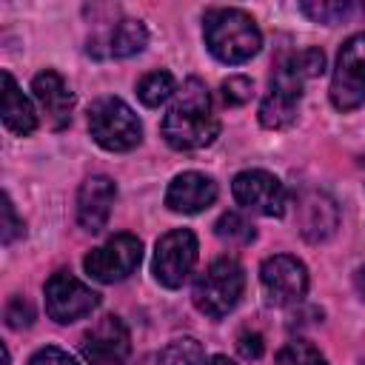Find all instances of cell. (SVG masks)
<instances>
[{
    "mask_svg": "<svg viewBox=\"0 0 365 365\" xmlns=\"http://www.w3.org/2000/svg\"><path fill=\"white\" fill-rule=\"evenodd\" d=\"M325 71V54L319 48H302L285 54L271 77V88L259 103V123L265 128H285L297 120V108L302 100V86L311 77Z\"/></svg>",
    "mask_w": 365,
    "mask_h": 365,
    "instance_id": "6da1fadb",
    "label": "cell"
},
{
    "mask_svg": "<svg viewBox=\"0 0 365 365\" xmlns=\"http://www.w3.org/2000/svg\"><path fill=\"white\" fill-rule=\"evenodd\" d=\"M220 120L211 108V97L202 80L188 77L177 91L174 106L163 117V137L177 151H197L214 143Z\"/></svg>",
    "mask_w": 365,
    "mask_h": 365,
    "instance_id": "7a4b0ae2",
    "label": "cell"
},
{
    "mask_svg": "<svg viewBox=\"0 0 365 365\" xmlns=\"http://www.w3.org/2000/svg\"><path fill=\"white\" fill-rule=\"evenodd\" d=\"M202 34L208 51L228 66L251 60L262 46V34L254 17L245 14L242 9H211L205 14Z\"/></svg>",
    "mask_w": 365,
    "mask_h": 365,
    "instance_id": "3957f363",
    "label": "cell"
},
{
    "mask_svg": "<svg viewBox=\"0 0 365 365\" xmlns=\"http://www.w3.org/2000/svg\"><path fill=\"white\" fill-rule=\"evenodd\" d=\"M245 291V271L234 257H217L194 282L191 299L200 314L222 319L231 314Z\"/></svg>",
    "mask_w": 365,
    "mask_h": 365,
    "instance_id": "277c9868",
    "label": "cell"
},
{
    "mask_svg": "<svg viewBox=\"0 0 365 365\" xmlns=\"http://www.w3.org/2000/svg\"><path fill=\"white\" fill-rule=\"evenodd\" d=\"M88 131L106 151H131L143 140L137 114L120 97H100L88 108Z\"/></svg>",
    "mask_w": 365,
    "mask_h": 365,
    "instance_id": "5b68a950",
    "label": "cell"
},
{
    "mask_svg": "<svg viewBox=\"0 0 365 365\" xmlns=\"http://www.w3.org/2000/svg\"><path fill=\"white\" fill-rule=\"evenodd\" d=\"M331 103L339 111H354L365 103V31L345 40L331 77Z\"/></svg>",
    "mask_w": 365,
    "mask_h": 365,
    "instance_id": "8992f818",
    "label": "cell"
},
{
    "mask_svg": "<svg viewBox=\"0 0 365 365\" xmlns=\"http://www.w3.org/2000/svg\"><path fill=\"white\" fill-rule=\"evenodd\" d=\"M140 259H143L140 237H134V234H114L111 240H106L103 245H97L94 251L86 254L83 268L97 282H120L128 274H134Z\"/></svg>",
    "mask_w": 365,
    "mask_h": 365,
    "instance_id": "52a82bcc",
    "label": "cell"
},
{
    "mask_svg": "<svg viewBox=\"0 0 365 365\" xmlns=\"http://www.w3.org/2000/svg\"><path fill=\"white\" fill-rule=\"evenodd\" d=\"M197 262V237L188 228H174L157 240L154 279L165 288H180Z\"/></svg>",
    "mask_w": 365,
    "mask_h": 365,
    "instance_id": "ba28073f",
    "label": "cell"
},
{
    "mask_svg": "<svg viewBox=\"0 0 365 365\" xmlns=\"http://www.w3.org/2000/svg\"><path fill=\"white\" fill-rule=\"evenodd\" d=\"M100 305V294L68 271H54L46 282V314L54 322H74Z\"/></svg>",
    "mask_w": 365,
    "mask_h": 365,
    "instance_id": "9c48e42d",
    "label": "cell"
},
{
    "mask_svg": "<svg viewBox=\"0 0 365 365\" xmlns=\"http://www.w3.org/2000/svg\"><path fill=\"white\" fill-rule=\"evenodd\" d=\"M80 351L88 365H125L131 354V336L120 317H100L80 342Z\"/></svg>",
    "mask_w": 365,
    "mask_h": 365,
    "instance_id": "30bf717a",
    "label": "cell"
},
{
    "mask_svg": "<svg viewBox=\"0 0 365 365\" xmlns=\"http://www.w3.org/2000/svg\"><path fill=\"white\" fill-rule=\"evenodd\" d=\"M259 282L271 305H294L308 291V271L291 254H274L259 265Z\"/></svg>",
    "mask_w": 365,
    "mask_h": 365,
    "instance_id": "8fae6325",
    "label": "cell"
},
{
    "mask_svg": "<svg viewBox=\"0 0 365 365\" xmlns=\"http://www.w3.org/2000/svg\"><path fill=\"white\" fill-rule=\"evenodd\" d=\"M231 191H234V200L248 208V211H257L262 217H279L288 205V194H285V185L262 171V168H251V171H240L231 182Z\"/></svg>",
    "mask_w": 365,
    "mask_h": 365,
    "instance_id": "7c38bea8",
    "label": "cell"
},
{
    "mask_svg": "<svg viewBox=\"0 0 365 365\" xmlns=\"http://www.w3.org/2000/svg\"><path fill=\"white\" fill-rule=\"evenodd\" d=\"M117 200V188L106 174L88 177L77 191V222L83 231L97 234L106 228L111 217V205Z\"/></svg>",
    "mask_w": 365,
    "mask_h": 365,
    "instance_id": "4fadbf2b",
    "label": "cell"
},
{
    "mask_svg": "<svg viewBox=\"0 0 365 365\" xmlns=\"http://www.w3.org/2000/svg\"><path fill=\"white\" fill-rule=\"evenodd\" d=\"M31 91H34V100L40 103V108H43V114H46V120H48V125H51L54 131H60V128H66V125L71 123L74 94L68 91L66 80H63L57 71L46 68V71L34 74Z\"/></svg>",
    "mask_w": 365,
    "mask_h": 365,
    "instance_id": "5bb4252c",
    "label": "cell"
},
{
    "mask_svg": "<svg viewBox=\"0 0 365 365\" xmlns=\"http://www.w3.org/2000/svg\"><path fill=\"white\" fill-rule=\"evenodd\" d=\"M217 200V182L200 171H182L165 191V205L177 214H200Z\"/></svg>",
    "mask_w": 365,
    "mask_h": 365,
    "instance_id": "9a60e30c",
    "label": "cell"
},
{
    "mask_svg": "<svg viewBox=\"0 0 365 365\" xmlns=\"http://www.w3.org/2000/svg\"><path fill=\"white\" fill-rule=\"evenodd\" d=\"M297 222H299V231L305 240L322 242L336 231L339 214H336V205L328 194L305 191L299 197V205H297Z\"/></svg>",
    "mask_w": 365,
    "mask_h": 365,
    "instance_id": "2e32d148",
    "label": "cell"
},
{
    "mask_svg": "<svg viewBox=\"0 0 365 365\" xmlns=\"http://www.w3.org/2000/svg\"><path fill=\"white\" fill-rule=\"evenodd\" d=\"M145 43H148L145 26H143L140 20H128V17H125V20L114 23L103 37L91 40V43H88V51L97 54L100 46H106L103 57H131V54H140V51L145 48Z\"/></svg>",
    "mask_w": 365,
    "mask_h": 365,
    "instance_id": "e0dca14e",
    "label": "cell"
},
{
    "mask_svg": "<svg viewBox=\"0 0 365 365\" xmlns=\"http://www.w3.org/2000/svg\"><path fill=\"white\" fill-rule=\"evenodd\" d=\"M3 123L9 131L26 137L37 128V111L31 106V100L17 88L14 77L9 71H3Z\"/></svg>",
    "mask_w": 365,
    "mask_h": 365,
    "instance_id": "ac0fdd59",
    "label": "cell"
},
{
    "mask_svg": "<svg viewBox=\"0 0 365 365\" xmlns=\"http://www.w3.org/2000/svg\"><path fill=\"white\" fill-rule=\"evenodd\" d=\"M202 345L194 336H180L163 345L160 351L148 354L140 365H202Z\"/></svg>",
    "mask_w": 365,
    "mask_h": 365,
    "instance_id": "d6986e66",
    "label": "cell"
},
{
    "mask_svg": "<svg viewBox=\"0 0 365 365\" xmlns=\"http://www.w3.org/2000/svg\"><path fill=\"white\" fill-rule=\"evenodd\" d=\"M174 91H177V88H174V77H171V71H165V68L148 71V74L137 83V97H140L143 106H148V108L163 106Z\"/></svg>",
    "mask_w": 365,
    "mask_h": 365,
    "instance_id": "ffe728a7",
    "label": "cell"
},
{
    "mask_svg": "<svg viewBox=\"0 0 365 365\" xmlns=\"http://www.w3.org/2000/svg\"><path fill=\"white\" fill-rule=\"evenodd\" d=\"M214 231H217V237H220V240L234 242V245H245V242H251V240H254V225H251L242 214H237V211L222 214V217L217 220Z\"/></svg>",
    "mask_w": 365,
    "mask_h": 365,
    "instance_id": "44dd1931",
    "label": "cell"
},
{
    "mask_svg": "<svg viewBox=\"0 0 365 365\" xmlns=\"http://www.w3.org/2000/svg\"><path fill=\"white\" fill-rule=\"evenodd\" d=\"M277 365H328V362L319 354V348H314L305 339H294V342H288V345L279 348Z\"/></svg>",
    "mask_w": 365,
    "mask_h": 365,
    "instance_id": "7402d4cb",
    "label": "cell"
},
{
    "mask_svg": "<svg viewBox=\"0 0 365 365\" xmlns=\"http://www.w3.org/2000/svg\"><path fill=\"white\" fill-rule=\"evenodd\" d=\"M302 11L311 17V20H317V23H339L342 17H348V11H351V3H339V0H314V3H302Z\"/></svg>",
    "mask_w": 365,
    "mask_h": 365,
    "instance_id": "603a6c76",
    "label": "cell"
},
{
    "mask_svg": "<svg viewBox=\"0 0 365 365\" xmlns=\"http://www.w3.org/2000/svg\"><path fill=\"white\" fill-rule=\"evenodd\" d=\"M222 100L228 106H242L251 100V80L242 77V74H234L222 83Z\"/></svg>",
    "mask_w": 365,
    "mask_h": 365,
    "instance_id": "cb8c5ba5",
    "label": "cell"
},
{
    "mask_svg": "<svg viewBox=\"0 0 365 365\" xmlns=\"http://www.w3.org/2000/svg\"><path fill=\"white\" fill-rule=\"evenodd\" d=\"M31 319H34L31 305L23 297H11L9 305H6V322H9V328H26V325H31Z\"/></svg>",
    "mask_w": 365,
    "mask_h": 365,
    "instance_id": "d4e9b609",
    "label": "cell"
},
{
    "mask_svg": "<svg viewBox=\"0 0 365 365\" xmlns=\"http://www.w3.org/2000/svg\"><path fill=\"white\" fill-rule=\"evenodd\" d=\"M23 234V220L14 214V202L9 194H3V245L14 242Z\"/></svg>",
    "mask_w": 365,
    "mask_h": 365,
    "instance_id": "484cf974",
    "label": "cell"
},
{
    "mask_svg": "<svg viewBox=\"0 0 365 365\" xmlns=\"http://www.w3.org/2000/svg\"><path fill=\"white\" fill-rule=\"evenodd\" d=\"M262 334L259 331H242L237 339V351L242 359H259L262 356Z\"/></svg>",
    "mask_w": 365,
    "mask_h": 365,
    "instance_id": "4316f807",
    "label": "cell"
},
{
    "mask_svg": "<svg viewBox=\"0 0 365 365\" xmlns=\"http://www.w3.org/2000/svg\"><path fill=\"white\" fill-rule=\"evenodd\" d=\"M29 365H77L63 348H57V345H46V348H40L31 359H29Z\"/></svg>",
    "mask_w": 365,
    "mask_h": 365,
    "instance_id": "83f0119b",
    "label": "cell"
},
{
    "mask_svg": "<svg viewBox=\"0 0 365 365\" xmlns=\"http://www.w3.org/2000/svg\"><path fill=\"white\" fill-rule=\"evenodd\" d=\"M354 285H356L359 297L365 299V265H362V268H356V274H354Z\"/></svg>",
    "mask_w": 365,
    "mask_h": 365,
    "instance_id": "f1b7e54d",
    "label": "cell"
},
{
    "mask_svg": "<svg viewBox=\"0 0 365 365\" xmlns=\"http://www.w3.org/2000/svg\"><path fill=\"white\" fill-rule=\"evenodd\" d=\"M208 365H234V362H231L228 356H214V359H211Z\"/></svg>",
    "mask_w": 365,
    "mask_h": 365,
    "instance_id": "f546056e",
    "label": "cell"
}]
</instances>
